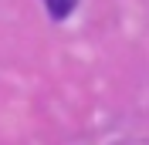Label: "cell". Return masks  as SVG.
<instances>
[{"label":"cell","mask_w":149,"mask_h":145,"mask_svg":"<svg viewBox=\"0 0 149 145\" xmlns=\"http://www.w3.org/2000/svg\"><path fill=\"white\" fill-rule=\"evenodd\" d=\"M44 3H47V10H51V17H54V20H65L68 14L78 7V0H44Z\"/></svg>","instance_id":"cell-1"}]
</instances>
